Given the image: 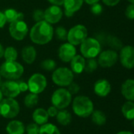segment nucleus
Listing matches in <instances>:
<instances>
[{"instance_id": "nucleus-1", "label": "nucleus", "mask_w": 134, "mask_h": 134, "mask_svg": "<svg viewBox=\"0 0 134 134\" xmlns=\"http://www.w3.org/2000/svg\"><path fill=\"white\" fill-rule=\"evenodd\" d=\"M54 35V29L51 24L45 20L36 22L31 28L29 36L31 41L37 45H45L50 42Z\"/></svg>"}, {"instance_id": "nucleus-2", "label": "nucleus", "mask_w": 134, "mask_h": 134, "mask_svg": "<svg viewBox=\"0 0 134 134\" xmlns=\"http://www.w3.org/2000/svg\"><path fill=\"white\" fill-rule=\"evenodd\" d=\"M72 109L77 116L85 119L91 116L94 111V104L88 97L80 95L73 100Z\"/></svg>"}, {"instance_id": "nucleus-3", "label": "nucleus", "mask_w": 134, "mask_h": 134, "mask_svg": "<svg viewBox=\"0 0 134 134\" xmlns=\"http://www.w3.org/2000/svg\"><path fill=\"white\" fill-rule=\"evenodd\" d=\"M24 73V67L16 60L5 61L0 66V75L7 80H17Z\"/></svg>"}, {"instance_id": "nucleus-4", "label": "nucleus", "mask_w": 134, "mask_h": 134, "mask_svg": "<svg viewBox=\"0 0 134 134\" xmlns=\"http://www.w3.org/2000/svg\"><path fill=\"white\" fill-rule=\"evenodd\" d=\"M20 113V104L14 98H3L0 102V115L7 119L16 118Z\"/></svg>"}, {"instance_id": "nucleus-5", "label": "nucleus", "mask_w": 134, "mask_h": 134, "mask_svg": "<svg viewBox=\"0 0 134 134\" xmlns=\"http://www.w3.org/2000/svg\"><path fill=\"white\" fill-rule=\"evenodd\" d=\"M80 49L81 56L85 58H96L101 52V44L96 38H87L81 44Z\"/></svg>"}, {"instance_id": "nucleus-6", "label": "nucleus", "mask_w": 134, "mask_h": 134, "mask_svg": "<svg viewBox=\"0 0 134 134\" xmlns=\"http://www.w3.org/2000/svg\"><path fill=\"white\" fill-rule=\"evenodd\" d=\"M73 72L71 69L66 67L55 68L52 73L53 82L60 87H67L71 82H73Z\"/></svg>"}, {"instance_id": "nucleus-7", "label": "nucleus", "mask_w": 134, "mask_h": 134, "mask_svg": "<svg viewBox=\"0 0 134 134\" xmlns=\"http://www.w3.org/2000/svg\"><path fill=\"white\" fill-rule=\"evenodd\" d=\"M51 104L58 110L66 109L72 102V95L65 88H59L54 91L51 96Z\"/></svg>"}, {"instance_id": "nucleus-8", "label": "nucleus", "mask_w": 134, "mask_h": 134, "mask_svg": "<svg viewBox=\"0 0 134 134\" xmlns=\"http://www.w3.org/2000/svg\"><path fill=\"white\" fill-rule=\"evenodd\" d=\"M88 38V29L82 24H77L68 31V42L73 46L81 45Z\"/></svg>"}, {"instance_id": "nucleus-9", "label": "nucleus", "mask_w": 134, "mask_h": 134, "mask_svg": "<svg viewBox=\"0 0 134 134\" xmlns=\"http://www.w3.org/2000/svg\"><path fill=\"white\" fill-rule=\"evenodd\" d=\"M27 83L30 93L39 95L45 90L47 85V81L43 74L35 73L30 76Z\"/></svg>"}, {"instance_id": "nucleus-10", "label": "nucleus", "mask_w": 134, "mask_h": 134, "mask_svg": "<svg viewBox=\"0 0 134 134\" xmlns=\"http://www.w3.org/2000/svg\"><path fill=\"white\" fill-rule=\"evenodd\" d=\"M98 64L103 68H108L113 67L118 60V53L114 49H107L98 55Z\"/></svg>"}, {"instance_id": "nucleus-11", "label": "nucleus", "mask_w": 134, "mask_h": 134, "mask_svg": "<svg viewBox=\"0 0 134 134\" xmlns=\"http://www.w3.org/2000/svg\"><path fill=\"white\" fill-rule=\"evenodd\" d=\"M9 31L13 39L21 41L26 37L28 32V27L27 24L21 20L11 23L9 27Z\"/></svg>"}, {"instance_id": "nucleus-12", "label": "nucleus", "mask_w": 134, "mask_h": 134, "mask_svg": "<svg viewBox=\"0 0 134 134\" xmlns=\"http://www.w3.org/2000/svg\"><path fill=\"white\" fill-rule=\"evenodd\" d=\"M120 63L126 69L134 68V47L127 45L122 46L118 54Z\"/></svg>"}, {"instance_id": "nucleus-13", "label": "nucleus", "mask_w": 134, "mask_h": 134, "mask_svg": "<svg viewBox=\"0 0 134 134\" xmlns=\"http://www.w3.org/2000/svg\"><path fill=\"white\" fill-rule=\"evenodd\" d=\"M63 16V12L60 6L52 5L44 11V20L50 24H57Z\"/></svg>"}, {"instance_id": "nucleus-14", "label": "nucleus", "mask_w": 134, "mask_h": 134, "mask_svg": "<svg viewBox=\"0 0 134 134\" xmlns=\"http://www.w3.org/2000/svg\"><path fill=\"white\" fill-rule=\"evenodd\" d=\"M0 90L3 96L9 98H15L21 93L18 83L15 80H7L2 82Z\"/></svg>"}, {"instance_id": "nucleus-15", "label": "nucleus", "mask_w": 134, "mask_h": 134, "mask_svg": "<svg viewBox=\"0 0 134 134\" xmlns=\"http://www.w3.org/2000/svg\"><path fill=\"white\" fill-rule=\"evenodd\" d=\"M77 55V49L75 46L66 42L62 44L58 49V57L60 60L65 63H69Z\"/></svg>"}, {"instance_id": "nucleus-16", "label": "nucleus", "mask_w": 134, "mask_h": 134, "mask_svg": "<svg viewBox=\"0 0 134 134\" xmlns=\"http://www.w3.org/2000/svg\"><path fill=\"white\" fill-rule=\"evenodd\" d=\"M93 90L96 95L100 97H106L111 92V85L110 82L105 79L97 80L93 86Z\"/></svg>"}, {"instance_id": "nucleus-17", "label": "nucleus", "mask_w": 134, "mask_h": 134, "mask_svg": "<svg viewBox=\"0 0 134 134\" xmlns=\"http://www.w3.org/2000/svg\"><path fill=\"white\" fill-rule=\"evenodd\" d=\"M83 3L84 0H65L63 3L65 15L68 17L72 16L82 7Z\"/></svg>"}, {"instance_id": "nucleus-18", "label": "nucleus", "mask_w": 134, "mask_h": 134, "mask_svg": "<svg viewBox=\"0 0 134 134\" xmlns=\"http://www.w3.org/2000/svg\"><path fill=\"white\" fill-rule=\"evenodd\" d=\"M121 93L123 97L130 101H134V79H126L121 86Z\"/></svg>"}, {"instance_id": "nucleus-19", "label": "nucleus", "mask_w": 134, "mask_h": 134, "mask_svg": "<svg viewBox=\"0 0 134 134\" xmlns=\"http://www.w3.org/2000/svg\"><path fill=\"white\" fill-rule=\"evenodd\" d=\"M6 131L8 134H24L25 126L19 120H11L6 126Z\"/></svg>"}, {"instance_id": "nucleus-20", "label": "nucleus", "mask_w": 134, "mask_h": 134, "mask_svg": "<svg viewBox=\"0 0 134 134\" xmlns=\"http://www.w3.org/2000/svg\"><path fill=\"white\" fill-rule=\"evenodd\" d=\"M49 115L46 109L43 108H38L34 110L32 113V120L35 123L39 125V126L48 122Z\"/></svg>"}, {"instance_id": "nucleus-21", "label": "nucleus", "mask_w": 134, "mask_h": 134, "mask_svg": "<svg viewBox=\"0 0 134 134\" xmlns=\"http://www.w3.org/2000/svg\"><path fill=\"white\" fill-rule=\"evenodd\" d=\"M85 58L81 55H76L70 61L71 71L75 74H81L85 71Z\"/></svg>"}, {"instance_id": "nucleus-22", "label": "nucleus", "mask_w": 134, "mask_h": 134, "mask_svg": "<svg viewBox=\"0 0 134 134\" xmlns=\"http://www.w3.org/2000/svg\"><path fill=\"white\" fill-rule=\"evenodd\" d=\"M21 57L24 63L32 64L36 58V50L32 46H25L21 50Z\"/></svg>"}, {"instance_id": "nucleus-23", "label": "nucleus", "mask_w": 134, "mask_h": 134, "mask_svg": "<svg viewBox=\"0 0 134 134\" xmlns=\"http://www.w3.org/2000/svg\"><path fill=\"white\" fill-rule=\"evenodd\" d=\"M56 120L58 124L62 126H68L71 123L72 121V115L71 113L66 109L58 110L57 115L55 116Z\"/></svg>"}, {"instance_id": "nucleus-24", "label": "nucleus", "mask_w": 134, "mask_h": 134, "mask_svg": "<svg viewBox=\"0 0 134 134\" xmlns=\"http://www.w3.org/2000/svg\"><path fill=\"white\" fill-rule=\"evenodd\" d=\"M3 13L6 16V22L9 23V24L15 22V21L21 20L24 18V14L21 12L17 11L14 9H8L5 10Z\"/></svg>"}, {"instance_id": "nucleus-25", "label": "nucleus", "mask_w": 134, "mask_h": 134, "mask_svg": "<svg viewBox=\"0 0 134 134\" xmlns=\"http://www.w3.org/2000/svg\"><path fill=\"white\" fill-rule=\"evenodd\" d=\"M122 114L127 120L134 119V101L127 100L122 106Z\"/></svg>"}, {"instance_id": "nucleus-26", "label": "nucleus", "mask_w": 134, "mask_h": 134, "mask_svg": "<svg viewBox=\"0 0 134 134\" xmlns=\"http://www.w3.org/2000/svg\"><path fill=\"white\" fill-rule=\"evenodd\" d=\"M92 122L96 126H103L107 122V116L100 110H94L91 115Z\"/></svg>"}, {"instance_id": "nucleus-27", "label": "nucleus", "mask_w": 134, "mask_h": 134, "mask_svg": "<svg viewBox=\"0 0 134 134\" xmlns=\"http://www.w3.org/2000/svg\"><path fill=\"white\" fill-rule=\"evenodd\" d=\"M39 100L38 94L29 93L24 98V104L25 107H27L28 108H33L34 107H36L38 104Z\"/></svg>"}, {"instance_id": "nucleus-28", "label": "nucleus", "mask_w": 134, "mask_h": 134, "mask_svg": "<svg viewBox=\"0 0 134 134\" xmlns=\"http://www.w3.org/2000/svg\"><path fill=\"white\" fill-rule=\"evenodd\" d=\"M39 134H61V132L55 125L47 122L40 126Z\"/></svg>"}, {"instance_id": "nucleus-29", "label": "nucleus", "mask_w": 134, "mask_h": 134, "mask_svg": "<svg viewBox=\"0 0 134 134\" xmlns=\"http://www.w3.org/2000/svg\"><path fill=\"white\" fill-rule=\"evenodd\" d=\"M3 57L6 61H14L17 58V51L15 48L9 46L5 49Z\"/></svg>"}, {"instance_id": "nucleus-30", "label": "nucleus", "mask_w": 134, "mask_h": 134, "mask_svg": "<svg viewBox=\"0 0 134 134\" xmlns=\"http://www.w3.org/2000/svg\"><path fill=\"white\" fill-rule=\"evenodd\" d=\"M107 43L114 50H120L122 48V41L116 36L109 35L107 37Z\"/></svg>"}, {"instance_id": "nucleus-31", "label": "nucleus", "mask_w": 134, "mask_h": 134, "mask_svg": "<svg viewBox=\"0 0 134 134\" xmlns=\"http://www.w3.org/2000/svg\"><path fill=\"white\" fill-rule=\"evenodd\" d=\"M98 62L95 58L88 59L87 61H85V71L88 73H92L95 71L98 68Z\"/></svg>"}, {"instance_id": "nucleus-32", "label": "nucleus", "mask_w": 134, "mask_h": 134, "mask_svg": "<svg viewBox=\"0 0 134 134\" xmlns=\"http://www.w3.org/2000/svg\"><path fill=\"white\" fill-rule=\"evenodd\" d=\"M40 66L42 69L47 71H52L56 68V62L51 59H46L41 62Z\"/></svg>"}, {"instance_id": "nucleus-33", "label": "nucleus", "mask_w": 134, "mask_h": 134, "mask_svg": "<svg viewBox=\"0 0 134 134\" xmlns=\"http://www.w3.org/2000/svg\"><path fill=\"white\" fill-rule=\"evenodd\" d=\"M54 33L55 34V36L57 37L58 39L61 41H65L67 40V35H68V31L66 29L63 27H58L55 31H54Z\"/></svg>"}, {"instance_id": "nucleus-34", "label": "nucleus", "mask_w": 134, "mask_h": 134, "mask_svg": "<svg viewBox=\"0 0 134 134\" xmlns=\"http://www.w3.org/2000/svg\"><path fill=\"white\" fill-rule=\"evenodd\" d=\"M39 126L35 122H31L27 125L25 127V132L27 134H39Z\"/></svg>"}, {"instance_id": "nucleus-35", "label": "nucleus", "mask_w": 134, "mask_h": 134, "mask_svg": "<svg viewBox=\"0 0 134 134\" xmlns=\"http://www.w3.org/2000/svg\"><path fill=\"white\" fill-rule=\"evenodd\" d=\"M80 90H81L80 86H79L77 83L73 82H71V83L67 86V90L70 93L71 95H75V94L78 93L79 91H80Z\"/></svg>"}, {"instance_id": "nucleus-36", "label": "nucleus", "mask_w": 134, "mask_h": 134, "mask_svg": "<svg viewBox=\"0 0 134 134\" xmlns=\"http://www.w3.org/2000/svg\"><path fill=\"white\" fill-rule=\"evenodd\" d=\"M90 10H91L92 14H94V15H100L103 12V6H102L101 4L97 2V3L91 5Z\"/></svg>"}, {"instance_id": "nucleus-37", "label": "nucleus", "mask_w": 134, "mask_h": 134, "mask_svg": "<svg viewBox=\"0 0 134 134\" xmlns=\"http://www.w3.org/2000/svg\"><path fill=\"white\" fill-rule=\"evenodd\" d=\"M32 16L34 20L36 22L44 20V11H43L42 9H36L33 12Z\"/></svg>"}, {"instance_id": "nucleus-38", "label": "nucleus", "mask_w": 134, "mask_h": 134, "mask_svg": "<svg viewBox=\"0 0 134 134\" xmlns=\"http://www.w3.org/2000/svg\"><path fill=\"white\" fill-rule=\"evenodd\" d=\"M125 15L129 20H134V4H130L126 7Z\"/></svg>"}, {"instance_id": "nucleus-39", "label": "nucleus", "mask_w": 134, "mask_h": 134, "mask_svg": "<svg viewBox=\"0 0 134 134\" xmlns=\"http://www.w3.org/2000/svg\"><path fill=\"white\" fill-rule=\"evenodd\" d=\"M47 114H48L49 117L54 118L57 115L58 112V109L56 107H54V106L52 105V106H51V107L48 108V109L47 110Z\"/></svg>"}, {"instance_id": "nucleus-40", "label": "nucleus", "mask_w": 134, "mask_h": 134, "mask_svg": "<svg viewBox=\"0 0 134 134\" xmlns=\"http://www.w3.org/2000/svg\"><path fill=\"white\" fill-rule=\"evenodd\" d=\"M17 83H18L21 93H24V92H26L27 90H28V86L27 82H25L24 81H18Z\"/></svg>"}, {"instance_id": "nucleus-41", "label": "nucleus", "mask_w": 134, "mask_h": 134, "mask_svg": "<svg viewBox=\"0 0 134 134\" xmlns=\"http://www.w3.org/2000/svg\"><path fill=\"white\" fill-rule=\"evenodd\" d=\"M102 1L107 6H115L120 2L121 0H102Z\"/></svg>"}, {"instance_id": "nucleus-42", "label": "nucleus", "mask_w": 134, "mask_h": 134, "mask_svg": "<svg viewBox=\"0 0 134 134\" xmlns=\"http://www.w3.org/2000/svg\"><path fill=\"white\" fill-rule=\"evenodd\" d=\"M6 23V19L3 12L0 11V28H2Z\"/></svg>"}, {"instance_id": "nucleus-43", "label": "nucleus", "mask_w": 134, "mask_h": 134, "mask_svg": "<svg viewBox=\"0 0 134 134\" xmlns=\"http://www.w3.org/2000/svg\"><path fill=\"white\" fill-rule=\"evenodd\" d=\"M65 0H48V2L50 3H51L52 5H63Z\"/></svg>"}, {"instance_id": "nucleus-44", "label": "nucleus", "mask_w": 134, "mask_h": 134, "mask_svg": "<svg viewBox=\"0 0 134 134\" xmlns=\"http://www.w3.org/2000/svg\"><path fill=\"white\" fill-rule=\"evenodd\" d=\"M84 2H85L88 5H92V4H95V3H97L100 2V0H84Z\"/></svg>"}, {"instance_id": "nucleus-45", "label": "nucleus", "mask_w": 134, "mask_h": 134, "mask_svg": "<svg viewBox=\"0 0 134 134\" xmlns=\"http://www.w3.org/2000/svg\"><path fill=\"white\" fill-rule=\"evenodd\" d=\"M4 50L5 49L3 48V46H2V44L0 43V58L3 57V55H4Z\"/></svg>"}, {"instance_id": "nucleus-46", "label": "nucleus", "mask_w": 134, "mask_h": 134, "mask_svg": "<svg viewBox=\"0 0 134 134\" xmlns=\"http://www.w3.org/2000/svg\"><path fill=\"white\" fill-rule=\"evenodd\" d=\"M116 134H134L133 133H132V132H130V131H120V132H118V133H117Z\"/></svg>"}, {"instance_id": "nucleus-47", "label": "nucleus", "mask_w": 134, "mask_h": 134, "mask_svg": "<svg viewBox=\"0 0 134 134\" xmlns=\"http://www.w3.org/2000/svg\"><path fill=\"white\" fill-rule=\"evenodd\" d=\"M3 99V94H2V91H1V90H0V102H1V100Z\"/></svg>"}, {"instance_id": "nucleus-48", "label": "nucleus", "mask_w": 134, "mask_h": 134, "mask_svg": "<svg viewBox=\"0 0 134 134\" xmlns=\"http://www.w3.org/2000/svg\"><path fill=\"white\" fill-rule=\"evenodd\" d=\"M129 2H130V4H134V0H127Z\"/></svg>"}, {"instance_id": "nucleus-49", "label": "nucleus", "mask_w": 134, "mask_h": 134, "mask_svg": "<svg viewBox=\"0 0 134 134\" xmlns=\"http://www.w3.org/2000/svg\"><path fill=\"white\" fill-rule=\"evenodd\" d=\"M133 127H134V119L133 120Z\"/></svg>"}, {"instance_id": "nucleus-50", "label": "nucleus", "mask_w": 134, "mask_h": 134, "mask_svg": "<svg viewBox=\"0 0 134 134\" xmlns=\"http://www.w3.org/2000/svg\"><path fill=\"white\" fill-rule=\"evenodd\" d=\"M0 82H1V75H0Z\"/></svg>"}]
</instances>
